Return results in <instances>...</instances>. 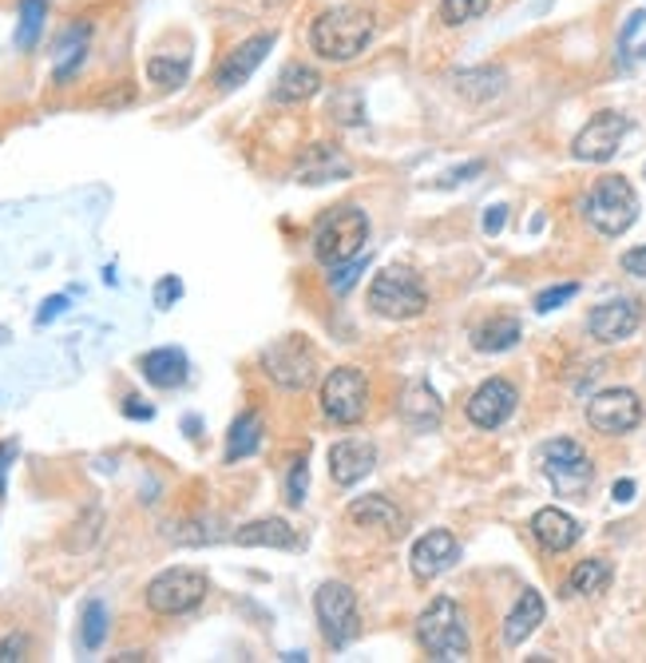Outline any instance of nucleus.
Wrapping results in <instances>:
<instances>
[{"instance_id": "38", "label": "nucleus", "mask_w": 646, "mask_h": 663, "mask_svg": "<svg viewBox=\"0 0 646 663\" xmlns=\"http://www.w3.org/2000/svg\"><path fill=\"white\" fill-rule=\"evenodd\" d=\"M579 294V282H564V286H547V291L535 294V310L540 315H552V310H559L564 303H571Z\"/></svg>"}, {"instance_id": "1", "label": "nucleus", "mask_w": 646, "mask_h": 663, "mask_svg": "<svg viewBox=\"0 0 646 663\" xmlns=\"http://www.w3.org/2000/svg\"><path fill=\"white\" fill-rule=\"evenodd\" d=\"M373 40V16L361 4H337L310 24V48L330 64L358 60Z\"/></svg>"}, {"instance_id": "4", "label": "nucleus", "mask_w": 646, "mask_h": 663, "mask_svg": "<svg viewBox=\"0 0 646 663\" xmlns=\"http://www.w3.org/2000/svg\"><path fill=\"white\" fill-rule=\"evenodd\" d=\"M583 219L603 234V239H619L635 227L638 219V195L623 175H603L583 199Z\"/></svg>"}, {"instance_id": "11", "label": "nucleus", "mask_w": 646, "mask_h": 663, "mask_svg": "<svg viewBox=\"0 0 646 663\" xmlns=\"http://www.w3.org/2000/svg\"><path fill=\"white\" fill-rule=\"evenodd\" d=\"M646 409L643 397L635 390H603L587 401V425L603 437H623V433H635L643 425Z\"/></svg>"}, {"instance_id": "24", "label": "nucleus", "mask_w": 646, "mask_h": 663, "mask_svg": "<svg viewBox=\"0 0 646 663\" xmlns=\"http://www.w3.org/2000/svg\"><path fill=\"white\" fill-rule=\"evenodd\" d=\"M543 616H547V604H543V596L535 592V588H524L516 600V608H512L508 616H504V628H500V636H504V643L508 648H519V643L528 640L531 632L540 628Z\"/></svg>"}, {"instance_id": "21", "label": "nucleus", "mask_w": 646, "mask_h": 663, "mask_svg": "<svg viewBox=\"0 0 646 663\" xmlns=\"http://www.w3.org/2000/svg\"><path fill=\"white\" fill-rule=\"evenodd\" d=\"M531 536L540 540L547 552H567L571 545H579V536H583V524L564 509H540L531 517Z\"/></svg>"}, {"instance_id": "48", "label": "nucleus", "mask_w": 646, "mask_h": 663, "mask_svg": "<svg viewBox=\"0 0 646 663\" xmlns=\"http://www.w3.org/2000/svg\"><path fill=\"white\" fill-rule=\"evenodd\" d=\"M611 497L619 500V505H626V500L635 497V481H615V489H611Z\"/></svg>"}, {"instance_id": "15", "label": "nucleus", "mask_w": 646, "mask_h": 663, "mask_svg": "<svg viewBox=\"0 0 646 663\" xmlns=\"http://www.w3.org/2000/svg\"><path fill=\"white\" fill-rule=\"evenodd\" d=\"M456 557H461V545H456V536H452L449 528H432V533H425L413 545V552H409V564H413L416 581L428 584L432 576L449 572L452 564H456Z\"/></svg>"}, {"instance_id": "26", "label": "nucleus", "mask_w": 646, "mask_h": 663, "mask_svg": "<svg viewBox=\"0 0 646 663\" xmlns=\"http://www.w3.org/2000/svg\"><path fill=\"white\" fill-rule=\"evenodd\" d=\"M615 581V564L607 557H587L579 560L576 569H571V576H567L564 584V596H599L607 592Z\"/></svg>"}, {"instance_id": "29", "label": "nucleus", "mask_w": 646, "mask_h": 663, "mask_svg": "<svg viewBox=\"0 0 646 663\" xmlns=\"http://www.w3.org/2000/svg\"><path fill=\"white\" fill-rule=\"evenodd\" d=\"M258 445H262V418H258L255 409H246L243 418H234L231 433H227V466L234 461H243V457L258 454Z\"/></svg>"}, {"instance_id": "7", "label": "nucleus", "mask_w": 646, "mask_h": 663, "mask_svg": "<svg viewBox=\"0 0 646 663\" xmlns=\"http://www.w3.org/2000/svg\"><path fill=\"white\" fill-rule=\"evenodd\" d=\"M540 466H543V477L552 481V489L559 497H583L591 489V481H595V466H591L587 449L576 437H552V442H543Z\"/></svg>"}, {"instance_id": "41", "label": "nucleus", "mask_w": 646, "mask_h": 663, "mask_svg": "<svg viewBox=\"0 0 646 663\" xmlns=\"http://www.w3.org/2000/svg\"><path fill=\"white\" fill-rule=\"evenodd\" d=\"M68 310V294H52V298H44V306L36 310V327H48L52 318H60Z\"/></svg>"}, {"instance_id": "9", "label": "nucleus", "mask_w": 646, "mask_h": 663, "mask_svg": "<svg viewBox=\"0 0 646 663\" xmlns=\"http://www.w3.org/2000/svg\"><path fill=\"white\" fill-rule=\"evenodd\" d=\"M262 370L266 378L289 394H298V390H310L313 378H318V361H313V346L306 337L298 334H286L277 337L274 346L262 349Z\"/></svg>"}, {"instance_id": "23", "label": "nucleus", "mask_w": 646, "mask_h": 663, "mask_svg": "<svg viewBox=\"0 0 646 663\" xmlns=\"http://www.w3.org/2000/svg\"><path fill=\"white\" fill-rule=\"evenodd\" d=\"M139 370L147 378L155 390H179L186 382V373H191V361L179 346H163V349H151L139 358Z\"/></svg>"}, {"instance_id": "31", "label": "nucleus", "mask_w": 646, "mask_h": 663, "mask_svg": "<svg viewBox=\"0 0 646 663\" xmlns=\"http://www.w3.org/2000/svg\"><path fill=\"white\" fill-rule=\"evenodd\" d=\"M186 76H191V60L186 56H167V52H155L147 60V80L159 88V92H175L183 88Z\"/></svg>"}, {"instance_id": "32", "label": "nucleus", "mask_w": 646, "mask_h": 663, "mask_svg": "<svg viewBox=\"0 0 646 663\" xmlns=\"http://www.w3.org/2000/svg\"><path fill=\"white\" fill-rule=\"evenodd\" d=\"M107 640V604L104 600H88L80 612V643L83 652H100Z\"/></svg>"}, {"instance_id": "49", "label": "nucleus", "mask_w": 646, "mask_h": 663, "mask_svg": "<svg viewBox=\"0 0 646 663\" xmlns=\"http://www.w3.org/2000/svg\"><path fill=\"white\" fill-rule=\"evenodd\" d=\"M119 663H135V660H147V655L143 652H124V655H116Z\"/></svg>"}, {"instance_id": "27", "label": "nucleus", "mask_w": 646, "mask_h": 663, "mask_svg": "<svg viewBox=\"0 0 646 663\" xmlns=\"http://www.w3.org/2000/svg\"><path fill=\"white\" fill-rule=\"evenodd\" d=\"M88 24H72L68 33L60 36V48H56V68H52V76H56V84H68L76 72H80L83 56H88Z\"/></svg>"}, {"instance_id": "46", "label": "nucleus", "mask_w": 646, "mask_h": 663, "mask_svg": "<svg viewBox=\"0 0 646 663\" xmlns=\"http://www.w3.org/2000/svg\"><path fill=\"white\" fill-rule=\"evenodd\" d=\"M480 171H484V164L476 160V164H468V167H456V171H449V175H444V179H440V187H456V183H461V179H468V175H480Z\"/></svg>"}, {"instance_id": "36", "label": "nucleus", "mask_w": 646, "mask_h": 663, "mask_svg": "<svg viewBox=\"0 0 646 663\" xmlns=\"http://www.w3.org/2000/svg\"><path fill=\"white\" fill-rule=\"evenodd\" d=\"M222 533H215V528H207V521H191V524H175V528H167V540H175V545H215Z\"/></svg>"}, {"instance_id": "33", "label": "nucleus", "mask_w": 646, "mask_h": 663, "mask_svg": "<svg viewBox=\"0 0 646 663\" xmlns=\"http://www.w3.org/2000/svg\"><path fill=\"white\" fill-rule=\"evenodd\" d=\"M44 21H48V0H21V24H16V48L21 52L36 48V40L44 33Z\"/></svg>"}, {"instance_id": "43", "label": "nucleus", "mask_w": 646, "mask_h": 663, "mask_svg": "<svg viewBox=\"0 0 646 663\" xmlns=\"http://www.w3.org/2000/svg\"><path fill=\"white\" fill-rule=\"evenodd\" d=\"M623 270H626V275H635V279H646V243L635 246V251H626Z\"/></svg>"}, {"instance_id": "6", "label": "nucleus", "mask_w": 646, "mask_h": 663, "mask_svg": "<svg viewBox=\"0 0 646 663\" xmlns=\"http://www.w3.org/2000/svg\"><path fill=\"white\" fill-rule=\"evenodd\" d=\"M207 592H210L207 572L179 564V569L159 572V576L147 584L143 600H147V608L155 616H186V612H195V608L207 600Z\"/></svg>"}, {"instance_id": "35", "label": "nucleus", "mask_w": 646, "mask_h": 663, "mask_svg": "<svg viewBox=\"0 0 646 663\" xmlns=\"http://www.w3.org/2000/svg\"><path fill=\"white\" fill-rule=\"evenodd\" d=\"M488 12V0H440V21L444 24H468Z\"/></svg>"}, {"instance_id": "45", "label": "nucleus", "mask_w": 646, "mask_h": 663, "mask_svg": "<svg viewBox=\"0 0 646 663\" xmlns=\"http://www.w3.org/2000/svg\"><path fill=\"white\" fill-rule=\"evenodd\" d=\"M124 418H131V421H151V418H155V409L143 406L139 397H128V401H124Z\"/></svg>"}, {"instance_id": "19", "label": "nucleus", "mask_w": 646, "mask_h": 663, "mask_svg": "<svg viewBox=\"0 0 646 663\" xmlns=\"http://www.w3.org/2000/svg\"><path fill=\"white\" fill-rule=\"evenodd\" d=\"M346 517L358 524V528H377V533H385V536H404V533H409V517H404V512L397 509L389 497H382V493H373V497H358L346 509Z\"/></svg>"}, {"instance_id": "5", "label": "nucleus", "mask_w": 646, "mask_h": 663, "mask_svg": "<svg viewBox=\"0 0 646 663\" xmlns=\"http://www.w3.org/2000/svg\"><path fill=\"white\" fill-rule=\"evenodd\" d=\"M370 310L389 318V322H409L428 310V291L425 282L416 279L413 270L389 267L370 282Z\"/></svg>"}, {"instance_id": "47", "label": "nucleus", "mask_w": 646, "mask_h": 663, "mask_svg": "<svg viewBox=\"0 0 646 663\" xmlns=\"http://www.w3.org/2000/svg\"><path fill=\"white\" fill-rule=\"evenodd\" d=\"M12 457H16V442H0V497H4V473H9Z\"/></svg>"}, {"instance_id": "13", "label": "nucleus", "mask_w": 646, "mask_h": 663, "mask_svg": "<svg viewBox=\"0 0 646 663\" xmlns=\"http://www.w3.org/2000/svg\"><path fill=\"white\" fill-rule=\"evenodd\" d=\"M516 406H519L516 385H512L508 378H488L484 385H476V394L468 397L464 413H468V421L480 425V430H500V425L516 413Z\"/></svg>"}, {"instance_id": "16", "label": "nucleus", "mask_w": 646, "mask_h": 663, "mask_svg": "<svg viewBox=\"0 0 646 663\" xmlns=\"http://www.w3.org/2000/svg\"><path fill=\"white\" fill-rule=\"evenodd\" d=\"M270 48H274V36H270V33H258V36H250V40H243L231 56L222 60L219 72H215L219 92H234V88H243V84L255 76V68L266 60V52H270Z\"/></svg>"}, {"instance_id": "25", "label": "nucleus", "mask_w": 646, "mask_h": 663, "mask_svg": "<svg viewBox=\"0 0 646 663\" xmlns=\"http://www.w3.org/2000/svg\"><path fill=\"white\" fill-rule=\"evenodd\" d=\"M318 92H322V72L310 64H286L274 84V104H306Z\"/></svg>"}, {"instance_id": "3", "label": "nucleus", "mask_w": 646, "mask_h": 663, "mask_svg": "<svg viewBox=\"0 0 646 663\" xmlns=\"http://www.w3.org/2000/svg\"><path fill=\"white\" fill-rule=\"evenodd\" d=\"M416 643L425 648L428 660H437V663L468 660L473 640H468V624H464L461 604L449 600V596H437V600L416 616Z\"/></svg>"}, {"instance_id": "34", "label": "nucleus", "mask_w": 646, "mask_h": 663, "mask_svg": "<svg viewBox=\"0 0 646 663\" xmlns=\"http://www.w3.org/2000/svg\"><path fill=\"white\" fill-rule=\"evenodd\" d=\"M330 116H334L337 124H346V128H358V124H365V100H361L358 88H346V92H337L334 100H330Z\"/></svg>"}, {"instance_id": "17", "label": "nucleus", "mask_w": 646, "mask_h": 663, "mask_svg": "<svg viewBox=\"0 0 646 663\" xmlns=\"http://www.w3.org/2000/svg\"><path fill=\"white\" fill-rule=\"evenodd\" d=\"M353 164H349L346 152H337L334 143H313L306 148V155L294 167V179L306 187H322V183H337V179H349Z\"/></svg>"}, {"instance_id": "18", "label": "nucleus", "mask_w": 646, "mask_h": 663, "mask_svg": "<svg viewBox=\"0 0 646 663\" xmlns=\"http://www.w3.org/2000/svg\"><path fill=\"white\" fill-rule=\"evenodd\" d=\"M373 469H377V449H373V442L346 437V442H337L334 449H330V477H334L341 489L365 481Z\"/></svg>"}, {"instance_id": "30", "label": "nucleus", "mask_w": 646, "mask_h": 663, "mask_svg": "<svg viewBox=\"0 0 646 663\" xmlns=\"http://www.w3.org/2000/svg\"><path fill=\"white\" fill-rule=\"evenodd\" d=\"M519 322L508 315L492 318V322H484V327L473 330V346L480 349V354H504V349H512L519 342Z\"/></svg>"}, {"instance_id": "44", "label": "nucleus", "mask_w": 646, "mask_h": 663, "mask_svg": "<svg viewBox=\"0 0 646 663\" xmlns=\"http://www.w3.org/2000/svg\"><path fill=\"white\" fill-rule=\"evenodd\" d=\"M504 222H508V207H488V215H484V231L488 234H500L504 231Z\"/></svg>"}, {"instance_id": "20", "label": "nucleus", "mask_w": 646, "mask_h": 663, "mask_svg": "<svg viewBox=\"0 0 646 663\" xmlns=\"http://www.w3.org/2000/svg\"><path fill=\"white\" fill-rule=\"evenodd\" d=\"M397 413H401V421L409 425V430L425 433V430H432V425H440V413H444V406H440L437 390L416 378V382L404 385L401 401H397Z\"/></svg>"}, {"instance_id": "10", "label": "nucleus", "mask_w": 646, "mask_h": 663, "mask_svg": "<svg viewBox=\"0 0 646 663\" xmlns=\"http://www.w3.org/2000/svg\"><path fill=\"white\" fill-rule=\"evenodd\" d=\"M370 409V378L358 366H337L322 382V413L337 425H358Z\"/></svg>"}, {"instance_id": "42", "label": "nucleus", "mask_w": 646, "mask_h": 663, "mask_svg": "<svg viewBox=\"0 0 646 663\" xmlns=\"http://www.w3.org/2000/svg\"><path fill=\"white\" fill-rule=\"evenodd\" d=\"M346 270H337L334 267V279H330V286H334L337 294H346L353 282H358V275H361V263H341Z\"/></svg>"}, {"instance_id": "8", "label": "nucleus", "mask_w": 646, "mask_h": 663, "mask_svg": "<svg viewBox=\"0 0 646 663\" xmlns=\"http://www.w3.org/2000/svg\"><path fill=\"white\" fill-rule=\"evenodd\" d=\"M313 616L322 628L330 648H346L349 640H358L361 632V612H358V592L341 581H325L313 592Z\"/></svg>"}, {"instance_id": "39", "label": "nucleus", "mask_w": 646, "mask_h": 663, "mask_svg": "<svg viewBox=\"0 0 646 663\" xmlns=\"http://www.w3.org/2000/svg\"><path fill=\"white\" fill-rule=\"evenodd\" d=\"M179 298H183V282H179V275H163L159 286H155V306H159V310H171Z\"/></svg>"}, {"instance_id": "2", "label": "nucleus", "mask_w": 646, "mask_h": 663, "mask_svg": "<svg viewBox=\"0 0 646 663\" xmlns=\"http://www.w3.org/2000/svg\"><path fill=\"white\" fill-rule=\"evenodd\" d=\"M310 243H313L318 263H325V267L353 263V258L365 251V243H370V215H365L361 207H353V203H346V207H330L322 219L313 222Z\"/></svg>"}, {"instance_id": "14", "label": "nucleus", "mask_w": 646, "mask_h": 663, "mask_svg": "<svg viewBox=\"0 0 646 663\" xmlns=\"http://www.w3.org/2000/svg\"><path fill=\"white\" fill-rule=\"evenodd\" d=\"M638 327H643V303L638 298H611V303L595 306L587 315V334L603 346L626 342Z\"/></svg>"}, {"instance_id": "37", "label": "nucleus", "mask_w": 646, "mask_h": 663, "mask_svg": "<svg viewBox=\"0 0 646 663\" xmlns=\"http://www.w3.org/2000/svg\"><path fill=\"white\" fill-rule=\"evenodd\" d=\"M306 485H310V466H306V457H298V461H289V477H286V505L289 509H301Z\"/></svg>"}, {"instance_id": "28", "label": "nucleus", "mask_w": 646, "mask_h": 663, "mask_svg": "<svg viewBox=\"0 0 646 663\" xmlns=\"http://www.w3.org/2000/svg\"><path fill=\"white\" fill-rule=\"evenodd\" d=\"M504 84H508V76L500 68H464L452 76V88L464 95V100H492V95L504 92Z\"/></svg>"}, {"instance_id": "12", "label": "nucleus", "mask_w": 646, "mask_h": 663, "mask_svg": "<svg viewBox=\"0 0 646 663\" xmlns=\"http://www.w3.org/2000/svg\"><path fill=\"white\" fill-rule=\"evenodd\" d=\"M631 131V119L623 112H595V116L579 128V136L571 140V155H576L579 164H607L615 152H619V143L623 136Z\"/></svg>"}, {"instance_id": "40", "label": "nucleus", "mask_w": 646, "mask_h": 663, "mask_svg": "<svg viewBox=\"0 0 646 663\" xmlns=\"http://www.w3.org/2000/svg\"><path fill=\"white\" fill-rule=\"evenodd\" d=\"M28 636L24 632H12V636H4L0 640V663H21V660H28Z\"/></svg>"}, {"instance_id": "22", "label": "nucleus", "mask_w": 646, "mask_h": 663, "mask_svg": "<svg viewBox=\"0 0 646 663\" xmlns=\"http://www.w3.org/2000/svg\"><path fill=\"white\" fill-rule=\"evenodd\" d=\"M231 540L238 548H298L301 536L298 528L282 517H262V521H250L243 528H234Z\"/></svg>"}]
</instances>
